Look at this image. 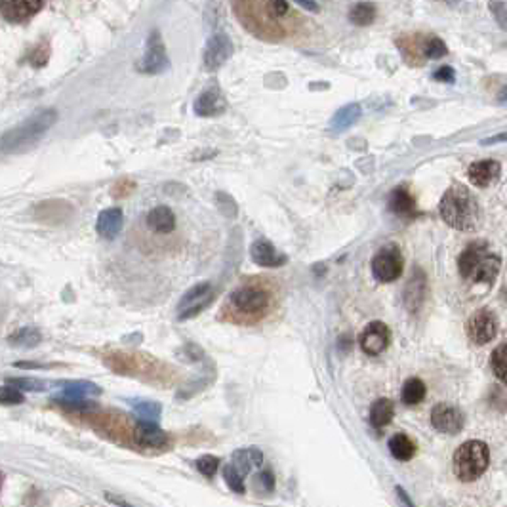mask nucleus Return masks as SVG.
<instances>
[{
  "mask_svg": "<svg viewBox=\"0 0 507 507\" xmlns=\"http://www.w3.org/2000/svg\"><path fill=\"white\" fill-rule=\"evenodd\" d=\"M439 214L445 223L458 231H475L483 216L475 196L465 185L454 184L445 191L439 202Z\"/></svg>",
  "mask_w": 507,
  "mask_h": 507,
  "instance_id": "nucleus-1",
  "label": "nucleus"
},
{
  "mask_svg": "<svg viewBox=\"0 0 507 507\" xmlns=\"http://www.w3.org/2000/svg\"><path fill=\"white\" fill-rule=\"evenodd\" d=\"M57 123V111L55 109H40L33 113L23 123L8 130L6 134L0 138V151L2 153H21L29 149Z\"/></svg>",
  "mask_w": 507,
  "mask_h": 507,
  "instance_id": "nucleus-2",
  "label": "nucleus"
},
{
  "mask_svg": "<svg viewBox=\"0 0 507 507\" xmlns=\"http://www.w3.org/2000/svg\"><path fill=\"white\" fill-rule=\"evenodd\" d=\"M500 256L484 243H473L458 257L459 275L475 284H492L500 273Z\"/></svg>",
  "mask_w": 507,
  "mask_h": 507,
  "instance_id": "nucleus-3",
  "label": "nucleus"
},
{
  "mask_svg": "<svg viewBox=\"0 0 507 507\" xmlns=\"http://www.w3.org/2000/svg\"><path fill=\"white\" fill-rule=\"evenodd\" d=\"M490 452L483 440H467L454 454V473L459 481L473 483L489 469Z\"/></svg>",
  "mask_w": 507,
  "mask_h": 507,
  "instance_id": "nucleus-4",
  "label": "nucleus"
},
{
  "mask_svg": "<svg viewBox=\"0 0 507 507\" xmlns=\"http://www.w3.org/2000/svg\"><path fill=\"white\" fill-rule=\"evenodd\" d=\"M229 309L246 321H260L271 307V294L257 284H243L229 296Z\"/></svg>",
  "mask_w": 507,
  "mask_h": 507,
  "instance_id": "nucleus-5",
  "label": "nucleus"
},
{
  "mask_svg": "<svg viewBox=\"0 0 507 507\" xmlns=\"http://www.w3.org/2000/svg\"><path fill=\"white\" fill-rule=\"evenodd\" d=\"M214 286L210 282H199L193 288H189L176 307L177 321L184 323V321H189V318L201 315L214 301Z\"/></svg>",
  "mask_w": 507,
  "mask_h": 507,
  "instance_id": "nucleus-6",
  "label": "nucleus"
},
{
  "mask_svg": "<svg viewBox=\"0 0 507 507\" xmlns=\"http://www.w3.org/2000/svg\"><path fill=\"white\" fill-rule=\"evenodd\" d=\"M403 269L404 260L397 246H385L372 257V273L379 282H395L401 279Z\"/></svg>",
  "mask_w": 507,
  "mask_h": 507,
  "instance_id": "nucleus-7",
  "label": "nucleus"
},
{
  "mask_svg": "<svg viewBox=\"0 0 507 507\" xmlns=\"http://www.w3.org/2000/svg\"><path fill=\"white\" fill-rule=\"evenodd\" d=\"M168 67H170V60H168V54H166L162 37H160V33L157 29H153L149 38H147L145 55L138 63V71L145 74H160L165 73Z\"/></svg>",
  "mask_w": 507,
  "mask_h": 507,
  "instance_id": "nucleus-8",
  "label": "nucleus"
},
{
  "mask_svg": "<svg viewBox=\"0 0 507 507\" xmlns=\"http://www.w3.org/2000/svg\"><path fill=\"white\" fill-rule=\"evenodd\" d=\"M467 336L475 345H486L498 336V318L490 309H479L467 321Z\"/></svg>",
  "mask_w": 507,
  "mask_h": 507,
  "instance_id": "nucleus-9",
  "label": "nucleus"
},
{
  "mask_svg": "<svg viewBox=\"0 0 507 507\" xmlns=\"http://www.w3.org/2000/svg\"><path fill=\"white\" fill-rule=\"evenodd\" d=\"M233 40L225 33H214L208 38L206 48H204V69L206 71H218L227 63V60L233 55Z\"/></svg>",
  "mask_w": 507,
  "mask_h": 507,
  "instance_id": "nucleus-10",
  "label": "nucleus"
},
{
  "mask_svg": "<svg viewBox=\"0 0 507 507\" xmlns=\"http://www.w3.org/2000/svg\"><path fill=\"white\" fill-rule=\"evenodd\" d=\"M389 343H391V330L387 324L379 321L367 324V328L361 332V338H359V345L370 357L384 353L385 349L389 347Z\"/></svg>",
  "mask_w": 507,
  "mask_h": 507,
  "instance_id": "nucleus-11",
  "label": "nucleus"
},
{
  "mask_svg": "<svg viewBox=\"0 0 507 507\" xmlns=\"http://www.w3.org/2000/svg\"><path fill=\"white\" fill-rule=\"evenodd\" d=\"M431 423L439 433L458 435L464 429V414L450 404H437L431 410Z\"/></svg>",
  "mask_w": 507,
  "mask_h": 507,
  "instance_id": "nucleus-12",
  "label": "nucleus"
},
{
  "mask_svg": "<svg viewBox=\"0 0 507 507\" xmlns=\"http://www.w3.org/2000/svg\"><path fill=\"white\" fill-rule=\"evenodd\" d=\"M99 393L101 389L92 381H69V384H63L62 393L55 397V401H60L69 408H84L86 399L90 395H99Z\"/></svg>",
  "mask_w": 507,
  "mask_h": 507,
  "instance_id": "nucleus-13",
  "label": "nucleus"
},
{
  "mask_svg": "<svg viewBox=\"0 0 507 507\" xmlns=\"http://www.w3.org/2000/svg\"><path fill=\"white\" fill-rule=\"evenodd\" d=\"M43 8V0H4V2H0V13L10 23H25Z\"/></svg>",
  "mask_w": 507,
  "mask_h": 507,
  "instance_id": "nucleus-14",
  "label": "nucleus"
},
{
  "mask_svg": "<svg viewBox=\"0 0 507 507\" xmlns=\"http://www.w3.org/2000/svg\"><path fill=\"white\" fill-rule=\"evenodd\" d=\"M425 296H428V279H425V273L422 269H414L410 281L406 282V288H404V306L408 309L410 313H418L422 309L423 301H425Z\"/></svg>",
  "mask_w": 507,
  "mask_h": 507,
  "instance_id": "nucleus-15",
  "label": "nucleus"
},
{
  "mask_svg": "<svg viewBox=\"0 0 507 507\" xmlns=\"http://www.w3.org/2000/svg\"><path fill=\"white\" fill-rule=\"evenodd\" d=\"M250 257L260 267H281L286 263V256L277 250L267 238H256L252 243Z\"/></svg>",
  "mask_w": 507,
  "mask_h": 507,
  "instance_id": "nucleus-16",
  "label": "nucleus"
},
{
  "mask_svg": "<svg viewBox=\"0 0 507 507\" xmlns=\"http://www.w3.org/2000/svg\"><path fill=\"white\" fill-rule=\"evenodd\" d=\"M225 98L221 96L220 88H208L204 92L195 99L193 104V109H195L196 116H204V118H210V116H220L223 111H225Z\"/></svg>",
  "mask_w": 507,
  "mask_h": 507,
  "instance_id": "nucleus-17",
  "label": "nucleus"
},
{
  "mask_svg": "<svg viewBox=\"0 0 507 507\" xmlns=\"http://www.w3.org/2000/svg\"><path fill=\"white\" fill-rule=\"evenodd\" d=\"M389 210L397 218L403 220H414L418 216V202L416 196L406 187H395L389 195Z\"/></svg>",
  "mask_w": 507,
  "mask_h": 507,
  "instance_id": "nucleus-18",
  "label": "nucleus"
},
{
  "mask_svg": "<svg viewBox=\"0 0 507 507\" xmlns=\"http://www.w3.org/2000/svg\"><path fill=\"white\" fill-rule=\"evenodd\" d=\"M501 166L498 160H479V162H473L467 170V177L469 182L477 187H489L490 184H494L496 179L500 177Z\"/></svg>",
  "mask_w": 507,
  "mask_h": 507,
  "instance_id": "nucleus-19",
  "label": "nucleus"
},
{
  "mask_svg": "<svg viewBox=\"0 0 507 507\" xmlns=\"http://www.w3.org/2000/svg\"><path fill=\"white\" fill-rule=\"evenodd\" d=\"M123 210L121 208H107L98 216L96 229H98L99 237L105 238V240H113V238L118 237V233L123 231Z\"/></svg>",
  "mask_w": 507,
  "mask_h": 507,
  "instance_id": "nucleus-20",
  "label": "nucleus"
},
{
  "mask_svg": "<svg viewBox=\"0 0 507 507\" xmlns=\"http://www.w3.org/2000/svg\"><path fill=\"white\" fill-rule=\"evenodd\" d=\"M135 442L143 448H162L168 442V435L151 422H138L134 429Z\"/></svg>",
  "mask_w": 507,
  "mask_h": 507,
  "instance_id": "nucleus-21",
  "label": "nucleus"
},
{
  "mask_svg": "<svg viewBox=\"0 0 507 507\" xmlns=\"http://www.w3.org/2000/svg\"><path fill=\"white\" fill-rule=\"evenodd\" d=\"M147 227L160 235H168L176 229V214L168 206H157L147 214Z\"/></svg>",
  "mask_w": 507,
  "mask_h": 507,
  "instance_id": "nucleus-22",
  "label": "nucleus"
},
{
  "mask_svg": "<svg viewBox=\"0 0 507 507\" xmlns=\"http://www.w3.org/2000/svg\"><path fill=\"white\" fill-rule=\"evenodd\" d=\"M362 115V109L359 104H347L343 105L342 109L336 111V115L332 116L330 121V132L332 134H342L345 130L353 126Z\"/></svg>",
  "mask_w": 507,
  "mask_h": 507,
  "instance_id": "nucleus-23",
  "label": "nucleus"
},
{
  "mask_svg": "<svg viewBox=\"0 0 507 507\" xmlns=\"http://www.w3.org/2000/svg\"><path fill=\"white\" fill-rule=\"evenodd\" d=\"M389 450H391L393 458L401 459V462H408L416 456V442L410 439L408 435L397 433L393 435L389 440Z\"/></svg>",
  "mask_w": 507,
  "mask_h": 507,
  "instance_id": "nucleus-24",
  "label": "nucleus"
},
{
  "mask_svg": "<svg viewBox=\"0 0 507 507\" xmlns=\"http://www.w3.org/2000/svg\"><path fill=\"white\" fill-rule=\"evenodd\" d=\"M393 414H395V406H393L391 401L389 399H378L372 404V410H370V422H372L374 428L381 429L391 422Z\"/></svg>",
  "mask_w": 507,
  "mask_h": 507,
  "instance_id": "nucleus-25",
  "label": "nucleus"
},
{
  "mask_svg": "<svg viewBox=\"0 0 507 507\" xmlns=\"http://www.w3.org/2000/svg\"><path fill=\"white\" fill-rule=\"evenodd\" d=\"M233 459H235L233 465L245 475L246 471H250L254 469V467H257V465H262L263 456L260 450H256V448H246V450H238L237 454H233Z\"/></svg>",
  "mask_w": 507,
  "mask_h": 507,
  "instance_id": "nucleus-26",
  "label": "nucleus"
},
{
  "mask_svg": "<svg viewBox=\"0 0 507 507\" xmlns=\"http://www.w3.org/2000/svg\"><path fill=\"white\" fill-rule=\"evenodd\" d=\"M374 19H376V6L370 2H359V4H353L349 10V21L353 25H359V27L372 25Z\"/></svg>",
  "mask_w": 507,
  "mask_h": 507,
  "instance_id": "nucleus-27",
  "label": "nucleus"
},
{
  "mask_svg": "<svg viewBox=\"0 0 507 507\" xmlns=\"http://www.w3.org/2000/svg\"><path fill=\"white\" fill-rule=\"evenodd\" d=\"M425 384L420 378H408L403 387V403L408 406L420 404L425 399Z\"/></svg>",
  "mask_w": 507,
  "mask_h": 507,
  "instance_id": "nucleus-28",
  "label": "nucleus"
},
{
  "mask_svg": "<svg viewBox=\"0 0 507 507\" xmlns=\"http://www.w3.org/2000/svg\"><path fill=\"white\" fill-rule=\"evenodd\" d=\"M40 340H43L40 332L37 328H29V326L27 328H19L18 332H13L12 336L8 338V342L16 345V347H35V345L40 343Z\"/></svg>",
  "mask_w": 507,
  "mask_h": 507,
  "instance_id": "nucleus-29",
  "label": "nucleus"
},
{
  "mask_svg": "<svg viewBox=\"0 0 507 507\" xmlns=\"http://www.w3.org/2000/svg\"><path fill=\"white\" fill-rule=\"evenodd\" d=\"M422 54L425 60H439L448 54L445 40H440L439 37H428L422 44Z\"/></svg>",
  "mask_w": 507,
  "mask_h": 507,
  "instance_id": "nucleus-30",
  "label": "nucleus"
},
{
  "mask_svg": "<svg viewBox=\"0 0 507 507\" xmlns=\"http://www.w3.org/2000/svg\"><path fill=\"white\" fill-rule=\"evenodd\" d=\"M490 367H492V372L496 374V378L500 379V381H506V343H501V345H498L492 351V355H490Z\"/></svg>",
  "mask_w": 507,
  "mask_h": 507,
  "instance_id": "nucleus-31",
  "label": "nucleus"
},
{
  "mask_svg": "<svg viewBox=\"0 0 507 507\" xmlns=\"http://www.w3.org/2000/svg\"><path fill=\"white\" fill-rule=\"evenodd\" d=\"M134 410L140 422H151L157 423V420L160 418V404L149 403V401H141V403L134 404Z\"/></svg>",
  "mask_w": 507,
  "mask_h": 507,
  "instance_id": "nucleus-32",
  "label": "nucleus"
},
{
  "mask_svg": "<svg viewBox=\"0 0 507 507\" xmlns=\"http://www.w3.org/2000/svg\"><path fill=\"white\" fill-rule=\"evenodd\" d=\"M223 479H225V483L229 484V489L235 490V492H238V494H243L245 492V475L240 473V471L235 467V465H225V469H223Z\"/></svg>",
  "mask_w": 507,
  "mask_h": 507,
  "instance_id": "nucleus-33",
  "label": "nucleus"
},
{
  "mask_svg": "<svg viewBox=\"0 0 507 507\" xmlns=\"http://www.w3.org/2000/svg\"><path fill=\"white\" fill-rule=\"evenodd\" d=\"M8 384L16 387L18 391H44L48 385L40 381V379H29V378H8Z\"/></svg>",
  "mask_w": 507,
  "mask_h": 507,
  "instance_id": "nucleus-34",
  "label": "nucleus"
},
{
  "mask_svg": "<svg viewBox=\"0 0 507 507\" xmlns=\"http://www.w3.org/2000/svg\"><path fill=\"white\" fill-rule=\"evenodd\" d=\"M23 401V393L18 391L8 381H0V404H21Z\"/></svg>",
  "mask_w": 507,
  "mask_h": 507,
  "instance_id": "nucleus-35",
  "label": "nucleus"
},
{
  "mask_svg": "<svg viewBox=\"0 0 507 507\" xmlns=\"http://www.w3.org/2000/svg\"><path fill=\"white\" fill-rule=\"evenodd\" d=\"M48 57H50L48 43H38L37 46L33 48L31 55H29V62H31V65H35V67H44V65L48 63Z\"/></svg>",
  "mask_w": 507,
  "mask_h": 507,
  "instance_id": "nucleus-36",
  "label": "nucleus"
},
{
  "mask_svg": "<svg viewBox=\"0 0 507 507\" xmlns=\"http://www.w3.org/2000/svg\"><path fill=\"white\" fill-rule=\"evenodd\" d=\"M218 467H220V459L216 458V456H201V458L196 459V469L201 471L202 475L214 477Z\"/></svg>",
  "mask_w": 507,
  "mask_h": 507,
  "instance_id": "nucleus-37",
  "label": "nucleus"
},
{
  "mask_svg": "<svg viewBox=\"0 0 507 507\" xmlns=\"http://www.w3.org/2000/svg\"><path fill=\"white\" fill-rule=\"evenodd\" d=\"M433 79L439 80V82H446V84H452L454 80H456V71H454L452 67L445 65V67H440L435 71Z\"/></svg>",
  "mask_w": 507,
  "mask_h": 507,
  "instance_id": "nucleus-38",
  "label": "nucleus"
},
{
  "mask_svg": "<svg viewBox=\"0 0 507 507\" xmlns=\"http://www.w3.org/2000/svg\"><path fill=\"white\" fill-rule=\"evenodd\" d=\"M267 8L271 10V16L279 18V16H284V13H288V8H290V4H288V2H267Z\"/></svg>",
  "mask_w": 507,
  "mask_h": 507,
  "instance_id": "nucleus-39",
  "label": "nucleus"
},
{
  "mask_svg": "<svg viewBox=\"0 0 507 507\" xmlns=\"http://www.w3.org/2000/svg\"><path fill=\"white\" fill-rule=\"evenodd\" d=\"M298 6L306 8V10H309V12H318V4L317 2H298Z\"/></svg>",
  "mask_w": 507,
  "mask_h": 507,
  "instance_id": "nucleus-40",
  "label": "nucleus"
},
{
  "mask_svg": "<svg viewBox=\"0 0 507 507\" xmlns=\"http://www.w3.org/2000/svg\"><path fill=\"white\" fill-rule=\"evenodd\" d=\"M397 490H399V496H401V498H403V500L406 501V506H408V507H414V503L410 501V498H408V496H406V492H404V490L401 489V486H399Z\"/></svg>",
  "mask_w": 507,
  "mask_h": 507,
  "instance_id": "nucleus-41",
  "label": "nucleus"
},
{
  "mask_svg": "<svg viewBox=\"0 0 507 507\" xmlns=\"http://www.w3.org/2000/svg\"><path fill=\"white\" fill-rule=\"evenodd\" d=\"M0 484H2V475H0Z\"/></svg>",
  "mask_w": 507,
  "mask_h": 507,
  "instance_id": "nucleus-42",
  "label": "nucleus"
}]
</instances>
